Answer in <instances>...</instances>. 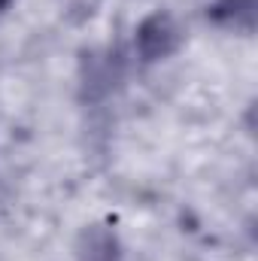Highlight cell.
Listing matches in <instances>:
<instances>
[{
    "label": "cell",
    "mask_w": 258,
    "mask_h": 261,
    "mask_svg": "<svg viewBox=\"0 0 258 261\" xmlns=\"http://www.w3.org/2000/svg\"><path fill=\"white\" fill-rule=\"evenodd\" d=\"M137 46H140V52H143L146 61H155V58L167 55L176 46V28H173V21L167 15H152L140 28V34H137Z\"/></svg>",
    "instance_id": "cell-1"
},
{
    "label": "cell",
    "mask_w": 258,
    "mask_h": 261,
    "mask_svg": "<svg viewBox=\"0 0 258 261\" xmlns=\"http://www.w3.org/2000/svg\"><path fill=\"white\" fill-rule=\"evenodd\" d=\"M79 261H119L116 252V237L104 228H91L82 237V249H79Z\"/></svg>",
    "instance_id": "cell-2"
},
{
    "label": "cell",
    "mask_w": 258,
    "mask_h": 261,
    "mask_svg": "<svg viewBox=\"0 0 258 261\" xmlns=\"http://www.w3.org/2000/svg\"><path fill=\"white\" fill-rule=\"evenodd\" d=\"M6 3H9V0H0V9H3V6H6Z\"/></svg>",
    "instance_id": "cell-3"
}]
</instances>
